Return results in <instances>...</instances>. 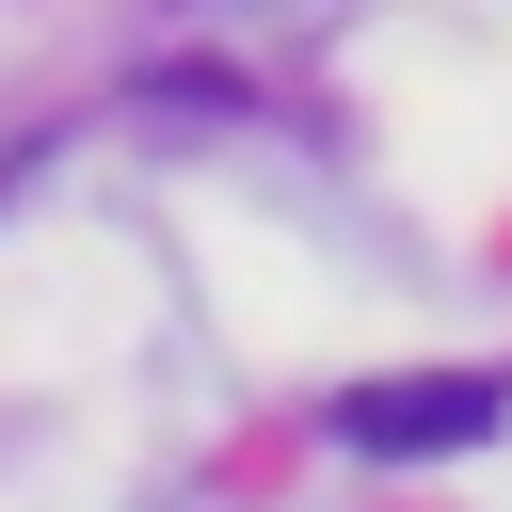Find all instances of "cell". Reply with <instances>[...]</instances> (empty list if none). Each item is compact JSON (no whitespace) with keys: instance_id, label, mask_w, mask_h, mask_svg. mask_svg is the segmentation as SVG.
<instances>
[{"instance_id":"1","label":"cell","mask_w":512,"mask_h":512,"mask_svg":"<svg viewBox=\"0 0 512 512\" xmlns=\"http://www.w3.org/2000/svg\"><path fill=\"white\" fill-rule=\"evenodd\" d=\"M512 416V368H400V384H336V432L368 464H448Z\"/></svg>"}]
</instances>
